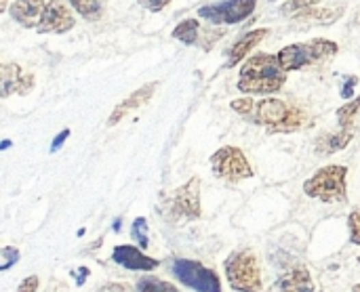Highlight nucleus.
<instances>
[{
  "instance_id": "nucleus-1",
  "label": "nucleus",
  "mask_w": 360,
  "mask_h": 292,
  "mask_svg": "<svg viewBox=\"0 0 360 292\" xmlns=\"http://www.w3.org/2000/svg\"><path fill=\"white\" fill-rule=\"evenodd\" d=\"M232 109L240 114L242 118H246L248 122L266 127L272 135L295 133L310 124L306 111L295 105H289L281 99H261V101L236 99L232 101Z\"/></svg>"
},
{
  "instance_id": "nucleus-2",
  "label": "nucleus",
  "mask_w": 360,
  "mask_h": 292,
  "mask_svg": "<svg viewBox=\"0 0 360 292\" xmlns=\"http://www.w3.org/2000/svg\"><path fill=\"white\" fill-rule=\"evenodd\" d=\"M287 82V70L279 64L276 55H253L242 64L238 76V91L246 95L279 93Z\"/></svg>"
},
{
  "instance_id": "nucleus-3",
  "label": "nucleus",
  "mask_w": 360,
  "mask_h": 292,
  "mask_svg": "<svg viewBox=\"0 0 360 292\" xmlns=\"http://www.w3.org/2000/svg\"><path fill=\"white\" fill-rule=\"evenodd\" d=\"M346 174H348V168L342 164L324 166L316 170L312 177L303 183V194L324 204H346L348 202Z\"/></svg>"
},
{
  "instance_id": "nucleus-4",
  "label": "nucleus",
  "mask_w": 360,
  "mask_h": 292,
  "mask_svg": "<svg viewBox=\"0 0 360 292\" xmlns=\"http://www.w3.org/2000/svg\"><path fill=\"white\" fill-rule=\"evenodd\" d=\"M339 51L337 42L326 40V38H314L310 42H297V44H289L285 49H281L279 64L283 66V70L293 72V70H303L308 66L320 64L329 57H333Z\"/></svg>"
},
{
  "instance_id": "nucleus-5",
  "label": "nucleus",
  "mask_w": 360,
  "mask_h": 292,
  "mask_svg": "<svg viewBox=\"0 0 360 292\" xmlns=\"http://www.w3.org/2000/svg\"><path fill=\"white\" fill-rule=\"evenodd\" d=\"M226 276L238 292H261V271L257 256L251 250L232 252L226 258Z\"/></svg>"
},
{
  "instance_id": "nucleus-6",
  "label": "nucleus",
  "mask_w": 360,
  "mask_h": 292,
  "mask_svg": "<svg viewBox=\"0 0 360 292\" xmlns=\"http://www.w3.org/2000/svg\"><path fill=\"white\" fill-rule=\"evenodd\" d=\"M211 168H213L215 177L224 179L228 183H238L242 179L253 177V168H251V164H248V160L244 158L242 150L232 148V145L219 148L211 156Z\"/></svg>"
},
{
  "instance_id": "nucleus-7",
  "label": "nucleus",
  "mask_w": 360,
  "mask_h": 292,
  "mask_svg": "<svg viewBox=\"0 0 360 292\" xmlns=\"http://www.w3.org/2000/svg\"><path fill=\"white\" fill-rule=\"evenodd\" d=\"M173 274L175 278L190 286L196 292H221V282L219 276L205 267L198 261H190V258H175L173 261Z\"/></svg>"
},
{
  "instance_id": "nucleus-8",
  "label": "nucleus",
  "mask_w": 360,
  "mask_h": 292,
  "mask_svg": "<svg viewBox=\"0 0 360 292\" xmlns=\"http://www.w3.org/2000/svg\"><path fill=\"white\" fill-rule=\"evenodd\" d=\"M169 217L179 219H198L201 217V179L192 177L185 185L169 196Z\"/></svg>"
},
{
  "instance_id": "nucleus-9",
  "label": "nucleus",
  "mask_w": 360,
  "mask_h": 292,
  "mask_svg": "<svg viewBox=\"0 0 360 292\" xmlns=\"http://www.w3.org/2000/svg\"><path fill=\"white\" fill-rule=\"evenodd\" d=\"M257 0H224L217 5H207L198 9V15L209 23H240L255 11Z\"/></svg>"
},
{
  "instance_id": "nucleus-10",
  "label": "nucleus",
  "mask_w": 360,
  "mask_h": 292,
  "mask_svg": "<svg viewBox=\"0 0 360 292\" xmlns=\"http://www.w3.org/2000/svg\"><path fill=\"white\" fill-rule=\"evenodd\" d=\"M76 25L74 11L68 7L66 0H49L40 23L36 25L38 34H66Z\"/></svg>"
},
{
  "instance_id": "nucleus-11",
  "label": "nucleus",
  "mask_w": 360,
  "mask_h": 292,
  "mask_svg": "<svg viewBox=\"0 0 360 292\" xmlns=\"http://www.w3.org/2000/svg\"><path fill=\"white\" fill-rule=\"evenodd\" d=\"M34 76L21 74V68L17 64H5L0 70V97H9L13 93L27 95L34 89Z\"/></svg>"
},
{
  "instance_id": "nucleus-12",
  "label": "nucleus",
  "mask_w": 360,
  "mask_h": 292,
  "mask_svg": "<svg viewBox=\"0 0 360 292\" xmlns=\"http://www.w3.org/2000/svg\"><path fill=\"white\" fill-rule=\"evenodd\" d=\"M112 258H114V263H118L120 267L131 269V271H152L160 265L156 258L144 254L140 248H135L131 244L116 246L114 252H112Z\"/></svg>"
},
{
  "instance_id": "nucleus-13",
  "label": "nucleus",
  "mask_w": 360,
  "mask_h": 292,
  "mask_svg": "<svg viewBox=\"0 0 360 292\" xmlns=\"http://www.w3.org/2000/svg\"><path fill=\"white\" fill-rule=\"evenodd\" d=\"M156 86H158V82H152V84H144L142 89H137L133 95H129L123 103H118L116 107H114V111H112V116L107 118V127H114V124H118L125 116L129 114V111H133V109H137V107H144L152 97H154V93H156Z\"/></svg>"
},
{
  "instance_id": "nucleus-14",
  "label": "nucleus",
  "mask_w": 360,
  "mask_h": 292,
  "mask_svg": "<svg viewBox=\"0 0 360 292\" xmlns=\"http://www.w3.org/2000/svg\"><path fill=\"white\" fill-rule=\"evenodd\" d=\"M44 7V0H15L9 7V15L23 27H36L40 23Z\"/></svg>"
},
{
  "instance_id": "nucleus-15",
  "label": "nucleus",
  "mask_w": 360,
  "mask_h": 292,
  "mask_svg": "<svg viewBox=\"0 0 360 292\" xmlns=\"http://www.w3.org/2000/svg\"><path fill=\"white\" fill-rule=\"evenodd\" d=\"M270 34V30L268 27H259V30H253V32H246L244 36H240L234 44H232V49L228 51V68H234L236 64H240L244 57L251 53L266 36Z\"/></svg>"
},
{
  "instance_id": "nucleus-16",
  "label": "nucleus",
  "mask_w": 360,
  "mask_h": 292,
  "mask_svg": "<svg viewBox=\"0 0 360 292\" xmlns=\"http://www.w3.org/2000/svg\"><path fill=\"white\" fill-rule=\"evenodd\" d=\"M281 292H314L310 271L306 267H293L281 278Z\"/></svg>"
},
{
  "instance_id": "nucleus-17",
  "label": "nucleus",
  "mask_w": 360,
  "mask_h": 292,
  "mask_svg": "<svg viewBox=\"0 0 360 292\" xmlns=\"http://www.w3.org/2000/svg\"><path fill=\"white\" fill-rule=\"evenodd\" d=\"M350 139H352V129H342V133L337 135H324L316 145V152L318 156H331L337 150H344L350 143Z\"/></svg>"
},
{
  "instance_id": "nucleus-18",
  "label": "nucleus",
  "mask_w": 360,
  "mask_h": 292,
  "mask_svg": "<svg viewBox=\"0 0 360 292\" xmlns=\"http://www.w3.org/2000/svg\"><path fill=\"white\" fill-rule=\"evenodd\" d=\"M344 15V7H333V9H308V11H301L297 15L299 21H314V23H322V25H329L337 21L339 17Z\"/></svg>"
},
{
  "instance_id": "nucleus-19",
  "label": "nucleus",
  "mask_w": 360,
  "mask_h": 292,
  "mask_svg": "<svg viewBox=\"0 0 360 292\" xmlns=\"http://www.w3.org/2000/svg\"><path fill=\"white\" fill-rule=\"evenodd\" d=\"M171 36L183 44H196L198 36H201V23L198 19H185L181 21L175 30L171 32Z\"/></svg>"
},
{
  "instance_id": "nucleus-20",
  "label": "nucleus",
  "mask_w": 360,
  "mask_h": 292,
  "mask_svg": "<svg viewBox=\"0 0 360 292\" xmlns=\"http://www.w3.org/2000/svg\"><path fill=\"white\" fill-rule=\"evenodd\" d=\"M358 116H360V95L337 109V122L342 129H352V124L356 122Z\"/></svg>"
},
{
  "instance_id": "nucleus-21",
  "label": "nucleus",
  "mask_w": 360,
  "mask_h": 292,
  "mask_svg": "<svg viewBox=\"0 0 360 292\" xmlns=\"http://www.w3.org/2000/svg\"><path fill=\"white\" fill-rule=\"evenodd\" d=\"M68 3L72 5V9L76 13H80L82 17L89 19V21H95L101 15V3H99V0H68Z\"/></svg>"
},
{
  "instance_id": "nucleus-22",
  "label": "nucleus",
  "mask_w": 360,
  "mask_h": 292,
  "mask_svg": "<svg viewBox=\"0 0 360 292\" xmlns=\"http://www.w3.org/2000/svg\"><path fill=\"white\" fill-rule=\"evenodd\" d=\"M137 292H177V288L169 282H162L158 278L146 276L137 282Z\"/></svg>"
},
{
  "instance_id": "nucleus-23",
  "label": "nucleus",
  "mask_w": 360,
  "mask_h": 292,
  "mask_svg": "<svg viewBox=\"0 0 360 292\" xmlns=\"http://www.w3.org/2000/svg\"><path fill=\"white\" fill-rule=\"evenodd\" d=\"M131 233H133V238L137 240V244H140L142 248H148V246H150V240H148V221H146L144 217H137V219L133 221Z\"/></svg>"
},
{
  "instance_id": "nucleus-24",
  "label": "nucleus",
  "mask_w": 360,
  "mask_h": 292,
  "mask_svg": "<svg viewBox=\"0 0 360 292\" xmlns=\"http://www.w3.org/2000/svg\"><path fill=\"white\" fill-rule=\"evenodd\" d=\"M0 256H3V263H0V271H9L15 263L19 261V250L13 246H5L0 250Z\"/></svg>"
},
{
  "instance_id": "nucleus-25",
  "label": "nucleus",
  "mask_w": 360,
  "mask_h": 292,
  "mask_svg": "<svg viewBox=\"0 0 360 292\" xmlns=\"http://www.w3.org/2000/svg\"><path fill=\"white\" fill-rule=\"evenodd\" d=\"M348 227H350V240L360 246V209H354L348 217Z\"/></svg>"
},
{
  "instance_id": "nucleus-26",
  "label": "nucleus",
  "mask_w": 360,
  "mask_h": 292,
  "mask_svg": "<svg viewBox=\"0 0 360 292\" xmlns=\"http://www.w3.org/2000/svg\"><path fill=\"white\" fill-rule=\"evenodd\" d=\"M322 3V0H291V3L283 5L281 7V13H293V11H303V9H308V7H314Z\"/></svg>"
},
{
  "instance_id": "nucleus-27",
  "label": "nucleus",
  "mask_w": 360,
  "mask_h": 292,
  "mask_svg": "<svg viewBox=\"0 0 360 292\" xmlns=\"http://www.w3.org/2000/svg\"><path fill=\"white\" fill-rule=\"evenodd\" d=\"M144 9H148V11H152V13H158V11H162L164 7H169L173 0H137Z\"/></svg>"
},
{
  "instance_id": "nucleus-28",
  "label": "nucleus",
  "mask_w": 360,
  "mask_h": 292,
  "mask_svg": "<svg viewBox=\"0 0 360 292\" xmlns=\"http://www.w3.org/2000/svg\"><path fill=\"white\" fill-rule=\"evenodd\" d=\"M358 84V76H348L346 82H344V89H342V99H352L354 97V89Z\"/></svg>"
},
{
  "instance_id": "nucleus-29",
  "label": "nucleus",
  "mask_w": 360,
  "mask_h": 292,
  "mask_svg": "<svg viewBox=\"0 0 360 292\" xmlns=\"http://www.w3.org/2000/svg\"><path fill=\"white\" fill-rule=\"evenodd\" d=\"M36 290H38V278L36 276H27L17 288V292H36Z\"/></svg>"
},
{
  "instance_id": "nucleus-30",
  "label": "nucleus",
  "mask_w": 360,
  "mask_h": 292,
  "mask_svg": "<svg viewBox=\"0 0 360 292\" xmlns=\"http://www.w3.org/2000/svg\"><path fill=\"white\" fill-rule=\"evenodd\" d=\"M70 137V129H64L57 137H55V141L51 143V154H55V152H60V148L64 145V141Z\"/></svg>"
},
{
  "instance_id": "nucleus-31",
  "label": "nucleus",
  "mask_w": 360,
  "mask_h": 292,
  "mask_svg": "<svg viewBox=\"0 0 360 292\" xmlns=\"http://www.w3.org/2000/svg\"><path fill=\"white\" fill-rule=\"evenodd\" d=\"M87 278H89V269H87V267H80V269H78V284H82Z\"/></svg>"
},
{
  "instance_id": "nucleus-32",
  "label": "nucleus",
  "mask_w": 360,
  "mask_h": 292,
  "mask_svg": "<svg viewBox=\"0 0 360 292\" xmlns=\"http://www.w3.org/2000/svg\"><path fill=\"white\" fill-rule=\"evenodd\" d=\"M9 11V0H0V13Z\"/></svg>"
},
{
  "instance_id": "nucleus-33",
  "label": "nucleus",
  "mask_w": 360,
  "mask_h": 292,
  "mask_svg": "<svg viewBox=\"0 0 360 292\" xmlns=\"http://www.w3.org/2000/svg\"><path fill=\"white\" fill-rule=\"evenodd\" d=\"M11 148V141L7 139V141H3V150H9Z\"/></svg>"
},
{
  "instance_id": "nucleus-34",
  "label": "nucleus",
  "mask_w": 360,
  "mask_h": 292,
  "mask_svg": "<svg viewBox=\"0 0 360 292\" xmlns=\"http://www.w3.org/2000/svg\"><path fill=\"white\" fill-rule=\"evenodd\" d=\"M120 227H123V223H120V219H118V221L114 223V229H116V231H120Z\"/></svg>"
},
{
  "instance_id": "nucleus-35",
  "label": "nucleus",
  "mask_w": 360,
  "mask_h": 292,
  "mask_svg": "<svg viewBox=\"0 0 360 292\" xmlns=\"http://www.w3.org/2000/svg\"><path fill=\"white\" fill-rule=\"evenodd\" d=\"M354 292H360V282H358V284L354 286Z\"/></svg>"
}]
</instances>
